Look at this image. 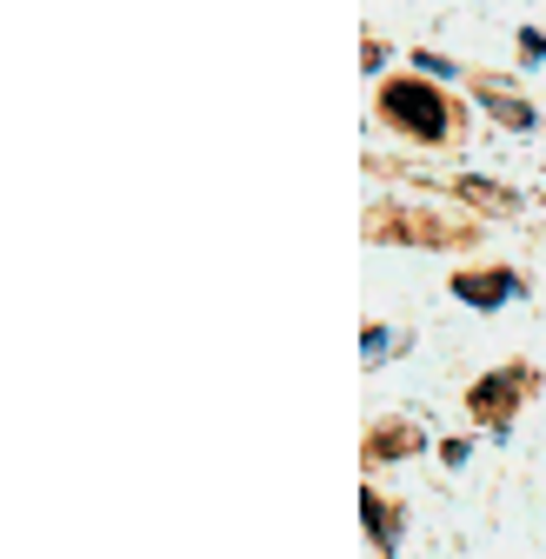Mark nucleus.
Wrapping results in <instances>:
<instances>
[{
	"instance_id": "1",
	"label": "nucleus",
	"mask_w": 546,
	"mask_h": 559,
	"mask_svg": "<svg viewBox=\"0 0 546 559\" xmlns=\"http://www.w3.org/2000/svg\"><path fill=\"white\" fill-rule=\"evenodd\" d=\"M380 114L400 127V133H414V140H447L453 133V107L434 81H387L380 87Z\"/></svg>"
},
{
	"instance_id": "2",
	"label": "nucleus",
	"mask_w": 546,
	"mask_h": 559,
	"mask_svg": "<svg viewBox=\"0 0 546 559\" xmlns=\"http://www.w3.org/2000/svg\"><path fill=\"white\" fill-rule=\"evenodd\" d=\"M520 393H526V367H500V373H487L480 386H473V413H480L494 433H507V427H513Z\"/></svg>"
},
{
	"instance_id": "3",
	"label": "nucleus",
	"mask_w": 546,
	"mask_h": 559,
	"mask_svg": "<svg viewBox=\"0 0 546 559\" xmlns=\"http://www.w3.org/2000/svg\"><path fill=\"white\" fill-rule=\"evenodd\" d=\"M520 294V273H507V266H473V273H453V300L460 307H480V313H494V307H507Z\"/></svg>"
},
{
	"instance_id": "4",
	"label": "nucleus",
	"mask_w": 546,
	"mask_h": 559,
	"mask_svg": "<svg viewBox=\"0 0 546 559\" xmlns=\"http://www.w3.org/2000/svg\"><path fill=\"white\" fill-rule=\"evenodd\" d=\"M473 94H480V107H494V114H507V127H520V133L533 127V107H526L520 94H507L500 81H473Z\"/></svg>"
},
{
	"instance_id": "5",
	"label": "nucleus",
	"mask_w": 546,
	"mask_h": 559,
	"mask_svg": "<svg viewBox=\"0 0 546 559\" xmlns=\"http://www.w3.org/2000/svg\"><path fill=\"white\" fill-rule=\"evenodd\" d=\"M360 513H367L373 546H380V552H393V546H400V513H393V507H380V493H360Z\"/></svg>"
},
{
	"instance_id": "6",
	"label": "nucleus",
	"mask_w": 546,
	"mask_h": 559,
	"mask_svg": "<svg viewBox=\"0 0 546 559\" xmlns=\"http://www.w3.org/2000/svg\"><path fill=\"white\" fill-rule=\"evenodd\" d=\"M367 453H373V460H380V453H414V433H406V427H380Z\"/></svg>"
},
{
	"instance_id": "7",
	"label": "nucleus",
	"mask_w": 546,
	"mask_h": 559,
	"mask_svg": "<svg viewBox=\"0 0 546 559\" xmlns=\"http://www.w3.org/2000/svg\"><path fill=\"white\" fill-rule=\"evenodd\" d=\"M380 354H400V340H387V326H367V367H380Z\"/></svg>"
},
{
	"instance_id": "8",
	"label": "nucleus",
	"mask_w": 546,
	"mask_h": 559,
	"mask_svg": "<svg viewBox=\"0 0 546 559\" xmlns=\"http://www.w3.org/2000/svg\"><path fill=\"white\" fill-rule=\"evenodd\" d=\"M414 67H420V74H427V81H453V74H460V67H453V60H440V53H420Z\"/></svg>"
},
{
	"instance_id": "9",
	"label": "nucleus",
	"mask_w": 546,
	"mask_h": 559,
	"mask_svg": "<svg viewBox=\"0 0 546 559\" xmlns=\"http://www.w3.org/2000/svg\"><path fill=\"white\" fill-rule=\"evenodd\" d=\"M520 60H526V67H533V60H546V34H539V27H526V34H520Z\"/></svg>"
}]
</instances>
